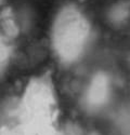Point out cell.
Masks as SVG:
<instances>
[{
  "label": "cell",
  "mask_w": 130,
  "mask_h": 135,
  "mask_svg": "<svg viewBox=\"0 0 130 135\" xmlns=\"http://www.w3.org/2000/svg\"><path fill=\"white\" fill-rule=\"evenodd\" d=\"M11 59V47L7 37L0 33V74H1Z\"/></svg>",
  "instance_id": "obj_6"
},
{
  "label": "cell",
  "mask_w": 130,
  "mask_h": 135,
  "mask_svg": "<svg viewBox=\"0 0 130 135\" xmlns=\"http://www.w3.org/2000/svg\"><path fill=\"white\" fill-rule=\"evenodd\" d=\"M1 26L6 36L13 37L17 35V26L14 22L13 14L9 10H6L1 14Z\"/></svg>",
  "instance_id": "obj_5"
},
{
  "label": "cell",
  "mask_w": 130,
  "mask_h": 135,
  "mask_svg": "<svg viewBox=\"0 0 130 135\" xmlns=\"http://www.w3.org/2000/svg\"><path fill=\"white\" fill-rule=\"evenodd\" d=\"M92 37L91 22L74 4L63 6L54 16L50 28L53 53L64 65L77 63L88 50Z\"/></svg>",
  "instance_id": "obj_1"
},
{
  "label": "cell",
  "mask_w": 130,
  "mask_h": 135,
  "mask_svg": "<svg viewBox=\"0 0 130 135\" xmlns=\"http://www.w3.org/2000/svg\"><path fill=\"white\" fill-rule=\"evenodd\" d=\"M110 80L105 74L96 75L91 80L89 88L87 90L86 100L87 105L90 108L101 107L110 95Z\"/></svg>",
  "instance_id": "obj_4"
},
{
  "label": "cell",
  "mask_w": 130,
  "mask_h": 135,
  "mask_svg": "<svg viewBox=\"0 0 130 135\" xmlns=\"http://www.w3.org/2000/svg\"><path fill=\"white\" fill-rule=\"evenodd\" d=\"M3 1H4V0H0V6H1V4L3 3Z\"/></svg>",
  "instance_id": "obj_7"
},
{
  "label": "cell",
  "mask_w": 130,
  "mask_h": 135,
  "mask_svg": "<svg viewBox=\"0 0 130 135\" xmlns=\"http://www.w3.org/2000/svg\"><path fill=\"white\" fill-rule=\"evenodd\" d=\"M55 95L50 81L38 78L29 82L21 102L20 120L54 123Z\"/></svg>",
  "instance_id": "obj_2"
},
{
  "label": "cell",
  "mask_w": 130,
  "mask_h": 135,
  "mask_svg": "<svg viewBox=\"0 0 130 135\" xmlns=\"http://www.w3.org/2000/svg\"><path fill=\"white\" fill-rule=\"evenodd\" d=\"M0 135H60L54 123L20 120L13 124L4 126L0 130Z\"/></svg>",
  "instance_id": "obj_3"
}]
</instances>
